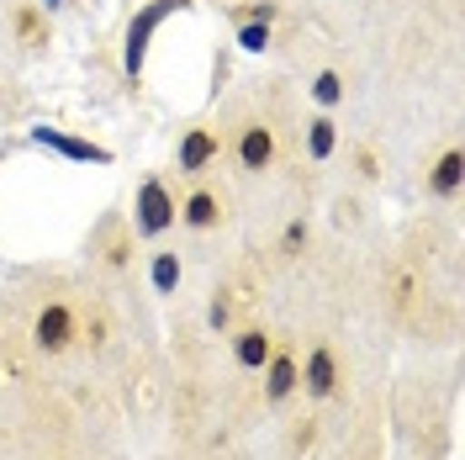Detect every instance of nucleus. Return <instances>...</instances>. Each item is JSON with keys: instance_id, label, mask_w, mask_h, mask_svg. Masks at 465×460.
Wrapping results in <instances>:
<instances>
[{"instance_id": "20e7f679", "label": "nucleus", "mask_w": 465, "mask_h": 460, "mask_svg": "<svg viewBox=\"0 0 465 460\" xmlns=\"http://www.w3.org/2000/svg\"><path fill=\"white\" fill-rule=\"evenodd\" d=\"M238 170H249V175H260L270 170V159H275V133L264 127V122H249L243 133H238Z\"/></svg>"}, {"instance_id": "f257e3e1", "label": "nucleus", "mask_w": 465, "mask_h": 460, "mask_svg": "<svg viewBox=\"0 0 465 460\" xmlns=\"http://www.w3.org/2000/svg\"><path fill=\"white\" fill-rule=\"evenodd\" d=\"M185 0H148L143 11L127 22V43H122V64H127V75H143V58H148V43H153V32L164 27V16L180 11Z\"/></svg>"}, {"instance_id": "0eeeda50", "label": "nucleus", "mask_w": 465, "mask_h": 460, "mask_svg": "<svg viewBox=\"0 0 465 460\" xmlns=\"http://www.w3.org/2000/svg\"><path fill=\"white\" fill-rule=\"evenodd\" d=\"M302 381H307V392H312V397H333V386H339V360H333V349H328V345L312 349Z\"/></svg>"}, {"instance_id": "423d86ee", "label": "nucleus", "mask_w": 465, "mask_h": 460, "mask_svg": "<svg viewBox=\"0 0 465 460\" xmlns=\"http://www.w3.org/2000/svg\"><path fill=\"white\" fill-rule=\"evenodd\" d=\"M217 154H223V144H217V127H191V133H185V144H180V170H185V175H202Z\"/></svg>"}, {"instance_id": "1a4fd4ad", "label": "nucleus", "mask_w": 465, "mask_h": 460, "mask_svg": "<svg viewBox=\"0 0 465 460\" xmlns=\"http://www.w3.org/2000/svg\"><path fill=\"white\" fill-rule=\"evenodd\" d=\"M232 355H238V365H243V371H264V360L275 355V345H270V334H264V328H238Z\"/></svg>"}, {"instance_id": "6e6552de", "label": "nucleus", "mask_w": 465, "mask_h": 460, "mask_svg": "<svg viewBox=\"0 0 465 460\" xmlns=\"http://www.w3.org/2000/svg\"><path fill=\"white\" fill-rule=\"evenodd\" d=\"M296 386H302L296 360H291V355H270V360H264V397H270V403H286Z\"/></svg>"}, {"instance_id": "4468645a", "label": "nucleus", "mask_w": 465, "mask_h": 460, "mask_svg": "<svg viewBox=\"0 0 465 460\" xmlns=\"http://www.w3.org/2000/svg\"><path fill=\"white\" fill-rule=\"evenodd\" d=\"M312 95H318V106L333 112V106L344 101V75H339V69H322L318 80H312Z\"/></svg>"}, {"instance_id": "f3484780", "label": "nucleus", "mask_w": 465, "mask_h": 460, "mask_svg": "<svg viewBox=\"0 0 465 460\" xmlns=\"http://www.w3.org/2000/svg\"><path fill=\"white\" fill-rule=\"evenodd\" d=\"M281 249H286V255H302V249H307V223H286V238H281Z\"/></svg>"}, {"instance_id": "9b49d317", "label": "nucleus", "mask_w": 465, "mask_h": 460, "mask_svg": "<svg viewBox=\"0 0 465 460\" xmlns=\"http://www.w3.org/2000/svg\"><path fill=\"white\" fill-rule=\"evenodd\" d=\"M180 217H185V223H191V228H217V223H223V196H217V191H191V196H185V206H180Z\"/></svg>"}, {"instance_id": "ddd939ff", "label": "nucleus", "mask_w": 465, "mask_h": 460, "mask_svg": "<svg viewBox=\"0 0 465 460\" xmlns=\"http://www.w3.org/2000/svg\"><path fill=\"white\" fill-rule=\"evenodd\" d=\"M148 281H153V291L159 296H174V286H180V255H153V270H148Z\"/></svg>"}, {"instance_id": "9d476101", "label": "nucleus", "mask_w": 465, "mask_h": 460, "mask_svg": "<svg viewBox=\"0 0 465 460\" xmlns=\"http://www.w3.org/2000/svg\"><path fill=\"white\" fill-rule=\"evenodd\" d=\"M460 180H465V154L460 148H444L434 175H429V191L434 196H460Z\"/></svg>"}, {"instance_id": "7ed1b4c3", "label": "nucleus", "mask_w": 465, "mask_h": 460, "mask_svg": "<svg viewBox=\"0 0 465 460\" xmlns=\"http://www.w3.org/2000/svg\"><path fill=\"white\" fill-rule=\"evenodd\" d=\"M133 212H138V233H143V238H159V233L174 223L170 185H164L159 175H153V180H143V191H138V206H133Z\"/></svg>"}, {"instance_id": "dca6fc26", "label": "nucleus", "mask_w": 465, "mask_h": 460, "mask_svg": "<svg viewBox=\"0 0 465 460\" xmlns=\"http://www.w3.org/2000/svg\"><path fill=\"white\" fill-rule=\"evenodd\" d=\"M16 32L27 37L32 48H37V43H48V37H43V16H37V11H16Z\"/></svg>"}, {"instance_id": "f8f14e48", "label": "nucleus", "mask_w": 465, "mask_h": 460, "mask_svg": "<svg viewBox=\"0 0 465 460\" xmlns=\"http://www.w3.org/2000/svg\"><path fill=\"white\" fill-rule=\"evenodd\" d=\"M333 144H339V122H333L328 112L312 116V122H307V154H312V159H328Z\"/></svg>"}, {"instance_id": "6ab92c4d", "label": "nucleus", "mask_w": 465, "mask_h": 460, "mask_svg": "<svg viewBox=\"0 0 465 460\" xmlns=\"http://www.w3.org/2000/svg\"><path fill=\"white\" fill-rule=\"evenodd\" d=\"M106 259H112V265H127V244H122V238H116L112 249H106Z\"/></svg>"}, {"instance_id": "39448f33", "label": "nucleus", "mask_w": 465, "mask_h": 460, "mask_svg": "<svg viewBox=\"0 0 465 460\" xmlns=\"http://www.w3.org/2000/svg\"><path fill=\"white\" fill-rule=\"evenodd\" d=\"M32 144L54 148V154H64V159H80V165H106V159H112V154H106L101 144L69 138V133H58V127H37V133H32Z\"/></svg>"}, {"instance_id": "f03ea898", "label": "nucleus", "mask_w": 465, "mask_h": 460, "mask_svg": "<svg viewBox=\"0 0 465 460\" xmlns=\"http://www.w3.org/2000/svg\"><path fill=\"white\" fill-rule=\"evenodd\" d=\"M74 339H80V317H74V307H64V302H48L37 313V323H32V345L43 349V355H64Z\"/></svg>"}, {"instance_id": "2eb2a0df", "label": "nucleus", "mask_w": 465, "mask_h": 460, "mask_svg": "<svg viewBox=\"0 0 465 460\" xmlns=\"http://www.w3.org/2000/svg\"><path fill=\"white\" fill-rule=\"evenodd\" d=\"M238 48L243 54H264L270 48V22H243L238 27Z\"/></svg>"}, {"instance_id": "a211bd4d", "label": "nucleus", "mask_w": 465, "mask_h": 460, "mask_svg": "<svg viewBox=\"0 0 465 460\" xmlns=\"http://www.w3.org/2000/svg\"><path fill=\"white\" fill-rule=\"evenodd\" d=\"M228 317H232V302L223 296V302H212V328H228Z\"/></svg>"}, {"instance_id": "aec40b11", "label": "nucleus", "mask_w": 465, "mask_h": 460, "mask_svg": "<svg viewBox=\"0 0 465 460\" xmlns=\"http://www.w3.org/2000/svg\"><path fill=\"white\" fill-rule=\"evenodd\" d=\"M43 5H58V0H43Z\"/></svg>"}]
</instances>
